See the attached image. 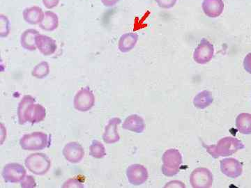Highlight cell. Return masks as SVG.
<instances>
[{
    "label": "cell",
    "instance_id": "8",
    "mask_svg": "<svg viewBox=\"0 0 251 188\" xmlns=\"http://www.w3.org/2000/svg\"><path fill=\"white\" fill-rule=\"evenodd\" d=\"M214 176L209 169L199 167L194 169L190 176V183L193 188H208L212 186Z\"/></svg>",
    "mask_w": 251,
    "mask_h": 188
},
{
    "label": "cell",
    "instance_id": "22",
    "mask_svg": "<svg viewBox=\"0 0 251 188\" xmlns=\"http://www.w3.org/2000/svg\"><path fill=\"white\" fill-rule=\"evenodd\" d=\"M213 100H214V98H213L211 92L206 90L203 91L194 97L193 105L196 108L204 110V109L208 108L213 103Z\"/></svg>",
    "mask_w": 251,
    "mask_h": 188
},
{
    "label": "cell",
    "instance_id": "24",
    "mask_svg": "<svg viewBox=\"0 0 251 188\" xmlns=\"http://www.w3.org/2000/svg\"><path fill=\"white\" fill-rule=\"evenodd\" d=\"M50 73V66L49 63L41 62L35 66L31 70V75L36 79H44Z\"/></svg>",
    "mask_w": 251,
    "mask_h": 188
},
{
    "label": "cell",
    "instance_id": "20",
    "mask_svg": "<svg viewBox=\"0 0 251 188\" xmlns=\"http://www.w3.org/2000/svg\"><path fill=\"white\" fill-rule=\"evenodd\" d=\"M39 26L43 30L47 31L55 30L59 27L58 16L52 11H46L44 17Z\"/></svg>",
    "mask_w": 251,
    "mask_h": 188
},
{
    "label": "cell",
    "instance_id": "14",
    "mask_svg": "<svg viewBox=\"0 0 251 188\" xmlns=\"http://www.w3.org/2000/svg\"><path fill=\"white\" fill-rule=\"evenodd\" d=\"M36 46L43 55H52L57 50V43L50 36L37 34L36 36Z\"/></svg>",
    "mask_w": 251,
    "mask_h": 188
},
{
    "label": "cell",
    "instance_id": "7",
    "mask_svg": "<svg viewBox=\"0 0 251 188\" xmlns=\"http://www.w3.org/2000/svg\"><path fill=\"white\" fill-rule=\"evenodd\" d=\"M25 168L18 163H9L3 167L1 176L4 182L16 184L21 182L26 176Z\"/></svg>",
    "mask_w": 251,
    "mask_h": 188
},
{
    "label": "cell",
    "instance_id": "31",
    "mask_svg": "<svg viewBox=\"0 0 251 188\" xmlns=\"http://www.w3.org/2000/svg\"><path fill=\"white\" fill-rule=\"evenodd\" d=\"M120 1V0H101V2L105 7H112Z\"/></svg>",
    "mask_w": 251,
    "mask_h": 188
},
{
    "label": "cell",
    "instance_id": "4",
    "mask_svg": "<svg viewBox=\"0 0 251 188\" xmlns=\"http://www.w3.org/2000/svg\"><path fill=\"white\" fill-rule=\"evenodd\" d=\"M20 145L25 151H41L49 146V136L43 132L25 134L20 140Z\"/></svg>",
    "mask_w": 251,
    "mask_h": 188
},
{
    "label": "cell",
    "instance_id": "29",
    "mask_svg": "<svg viewBox=\"0 0 251 188\" xmlns=\"http://www.w3.org/2000/svg\"><path fill=\"white\" fill-rule=\"evenodd\" d=\"M43 4L48 9H52L57 7L59 3V0H42Z\"/></svg>",
    "mask_w": 251,
    "mask_h": 188
},
{
    "label": "cell",
    "instance_id": "28",
    "mask_svg": "<svg viewBox=\"0 0 251 188\" xmlns=\"http://www.w3.org/2000/svg\"><path fill=\"white\" fill-rule=\"evenodd\" d=\"M156 2L159 7L163 9H171L176 4V0H156Z\"/></svg>",
    "mask_w": 251,
    "mask_h": 188
},
{
    "label": "cell",
    "instance_id": "19",
    "mask_svg": "<svg viewBox=\"0 0 251 188\" xmlns=\"http://www.w3.org/2000/svg\"><path fill=\"white\" fill-rule=\"evenodd\" d=\"M40 34L37 30L34 29H27L23 31L21 36V45L26 50L34 52L36 48V36Z\"/></svg>",
    "mask_w": 251,
    "mask_h": 188
},
{
    "label": "cell",
    "instance_id": "25",
    "mask_svg": "<svg viewBox=\"0 0 251 188\" xmlns=\"http://www.w3.org/2000/svg\"><path fill=\"white\" fill-rule=\"evenodd\" d=\"M10 33V22L7 16L4 14L0 15V36L6 38Z\"/></svg>",
    "mask_w": 251,
    "mask_h": 188
},
{
    "label": "cell",
    "instance_id": "9",
    "mask_svg": "<svg viewBox=\"0 0 251 188\" xmlns=\"http://www.w3.org/2000/svg\"><path fill=\"white\" fill-rule=\"evenodd\" d=\"M126 174L128 182L135 186L145 184L149 177L148 169L145 166L140 164H133L128 166Z\"/></svg>",
    "mask_w": 251,
    "mask_h": 188
},
{
    "label": "cell",
    "instance_id": "1",
    "mask_svg": "<svg viewBox=\"0 0 251 188\" xmlns=\"http://www.w3.org/2000/svg\"><path fill=\"white\" fill-rule=\"evenodd\" d=\"M36 103V99L30 95H25L18 104L17 114L20 125L29 122L31 124L40 123L46 117V108Z\"/></svg>",
    "mask_w": 251,
    "mask_h": 188
},
{
    "label": "cell",
    "instance_id": "2",
    "mask_svg": "<svg viewBox=\"0 0 251 188\" xmlns=\"http://www.w3.org/2000/svg\"><path fill=\"white\" fill-rule=\"evenodd\" d=\"M203 146L212 158L230 156L237 153L239 150L245 148L244 143L241 140L232 137H226L218 141L216 144L205 145Z\"/></svg>",
    "mask_w": 251,
    "mask_h": 188
},
{
    "label": "cell",
    "instance_id": "27",
    "mask_svg": "<svg viewBox=\"0 0 251 188\" xmlns=\"http://www.w3.org/2000/svg\"><path fill=\"white\" fill-rule=\"evenodd\" d=\"M62 188H84L83 184L82 182H80L79 180L75 179H70L67 180L64 184L62 185Z\"/></svg>",
    "mask_w": 251,
    "mask_h": 188
},
{
    "label": "cell",
    "instance_id": "5",
    "mask_svg": "<svg viewBox=\"0 0 251 188\" xmlns=\"http://www.w3.org/2000/svg\"><path fill=\"white\" fill-rule=\"evenodd\" d=\"M25 164L32 174L42 176L49 172L51 167V161L45 153H35L26 158Z\"/></svg>",
    "mask_w": 251,
    "mask_h": 188
},
{
    "label": "cell",
    "instance_id": "6",
    "mask_svg": "<svg viewBox=\"0 0 251 188\" xmlns=\"http://www.w3.org/2000/svg\"><path fill=\"white\" fill-rule=\"evenodd\" d=\"M95 103V96L93 92L85 87L79 90L74 98V107L77 111L86 112L90 111Z\"/></svg>",
    "mask_w": 251,
    "mask_h": 188
},
{
    "label": "cell",
    "instance_id": "21",
    "mask_svg": "<svg viewBox=\"0 0 251 188\" xmlns=\"http://www.w3.org/2000/svg\"><path fill=\"white\" fill-rule=\"evenodd\" d=\"M236 127L243 135H251V114L242 113L236 118Z\"/></svg>",
    "mask_w": 251,
    "mask_h": 188
},
{
    "label": "cell",
    "instance_id": "12",
    "mask_svg": "<svg viewBox=\"0 0 251 188\" xmlns=\"http://www.w3.org/2000/svg\"><path fill=\"white\" fill-rule=\"evenodd\" d=\"M221 172L230 179H234L242 176L243 164L234 158H225L221 161Z\"/></svg>",
    "mask_w": 251,
    "mask_h": 188
},
{
    "label": "cell",
    "instance_id": "18",
    "mask_svg": "<svg viewBox=\"0 0 251 188\" xmlns=\"http://www.w3.org/2000/svg\"><path fill=\"white\" fill-rule=\"evenodd\" d=\"M138 38V34L133 32L126 33L122 35L118 42V48L120 52L126 53L131 51L136 46Z\"/></svg>",
    "mask_w": 251,
    "mask_h": 188
},
{
    "label": "cell",
    "instance_id": "13",
    "mask_svg": "<svg viewBox=\"0 0 251 188\" xmlns=\"http://www.w3.org/2000/svg\"><path fill=\"white\" fill-rule=\"evenodd\" d=\"M121 123L122 120L117 117L110 119L104 130L103 135L104 142L108 144H112L120 141V137L118 133V126L121 124Z\"/></svg>",
    "mask_w": 251,
    "mask_h": 188
},
{
    "label": "cell",
    "instance_id": "17",
    "mask_svg": "<svg viewBox=\"0 0 251 188\" xmlns=\"http://www.w3.org/2000/svg\"><path fill=\"white\" fill-rule=\"evenodd\" d=\"M44 14L43 9L39 6H30V7L26 8L23 11V19L28 24L31 25H36V24H40L44 17Z\"/></svg>",
    "mask_w": 251,
    "mask_h": 188
},
{
    "label": "cell",
    "instance_id": "30",
    "mask_svg": "<svg viewBox=\"0 0 251 188\" xmlns=\"http://www.w3.org/2000/svg\"><path fill=\"white\" fill-rule=\"evenodd\" d=\"M244 68L246 71L251 75V52L248 54L244 58Z\"/></svg>",
    "mask_w": 251,
    "mask_h": 188
},
{
    "label": "cell",
    "instance_id": "15",
    "mask_svg": "<svg viewBox=\"0 0 251 188\" xmlns=\"http://www.w3.org/2000/svg\"><path fill=\"white\" fill-rule=\"evenodd\" d=\"M225 4L223 0H204L202 8L204 14L209 18H218L224 12Z\"/></svg>",
    "mask_w": 251,
    "mask_h": 188
},
{
    "label": "cell",
    "instance_id": "23",
    "mask_svg": "<svg viewBox=\"0 0 251 188\" xmlns=\"http://www.w3.org/2000/svg\"><path fill=\"white\" fill-rule=\"evenodd\" d=\"M90 155L96 159H102L106 156V150L103 143L97 140H94L90 146Z\"/></svg>",
    "mask_w": 251,
    "mask_h": 188
},
{
    "label": "cell",
    "instance_id": "3",
    "mask_svg": "<svg viewBox=\"0 0 251 188\" xmlns=\"http://www.w3.org/2000/svg\"><path fill=\"white\" fill-rule=\"evenodd\" d=\"M162 161V172L165 176L172 177L179 173L180 166L183 163L182 156L176 148H171L163 153Z\"/></svg>",
    "mask_w": 251,
    "mask_h": 188
},
{
    "label": "cell",
    "instance_id": "16",
    "mask_svg": "<svg viewBox=\"0 0 251 188\" xmlns=\"http://www.w3.org/2000/svg\"><path fill=\"white\" fill-rule=\"evenodd\" d=\"M122 128L138 134H141L145 129V121L139 115H131L126 118L122 125Z\"/></svg>",
    "mask_w": 251,
    "mask_h": 188
},
{
    "label": "cell",
    "instance_id": "11",
    "mask_svg": "<svg viewBox=\"0 0 251 188\" xmlns=\"http://www.w3.org/2000/svg\"><path fill=\"white\" fill-rule=\"evenodd\" d=\"M62 155L66 161L72 164H77L83 159L85 151L80 143L71 141L67 143L63 148Z\"/></svg>",
    "mask_w": 251,
    "mask_h": 188
},
{
    "label": "cell",
    "instance_id": "26",
    "mask_svg": "<svg viewBox=\"0 0 251 188\" xmlns=\"http://www.w3.org/2000/svg\"><path fill=\"white\" fill-rule=\"evenodd\" d=\"M21 187L23 188H34L36 187V180L33 176H26L21 182Z\"/></svg>",
    "mask_w": 251,
    "mask_h": 188
},
{
    "label": "cell",
    "instance_id": "10",
    "mask_svg": "<svg viewBox=\"0 0 251 188\" xmlns=\"http://www.w3.org/2000/svg\"><path fill=\"white\" fill-rule=\"evenodd\" d=\"M214 46L205 39H203L193 52V59L199 64H206L214 57Z\"/></svg>",
    "mask_w": 251,
    "mask_h": 188
}]
</instances>
